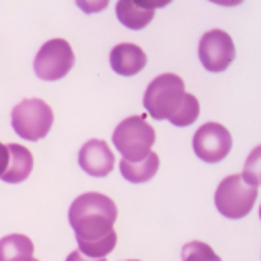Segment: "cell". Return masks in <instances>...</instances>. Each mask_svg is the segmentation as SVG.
Returning a JSON list of instances; mask_svg holds the SVG:
<instances>
[{
    "instance_id": "obj_1",
    "label": "cell",
    "mask_w": 261,
    "mask_h": 261,
    "mask_svg": "<svg viewBox=\"0 0 261 261\" xmlns=\"http://www.w3.org/2000/svg\"><path fill=\"white\" fill-rule=\"evenodd\" d=\"M117 214L115 202L103 193H84L73 200L68 220L84 254L98 259L113 251L117 244L113 230Z\"/></svg>"
},
{
    "instance_id": "obj_2",
    "label": "cell",
    "mask_w": 261,
    "mask_h": 261,
    "mask_svg": "<svg viewBox=\"0 0 261 261\" xmlns=\"http://www.w3.org/2000/svg\"><path fill=\"white\" fill-rule=\"evenodd\" d=\"M258 185L259 178L247 174H231L218 185L214 204L218 211L230 220H241L251 213L252 205L258 199Z\"/></svg>"
},
{
    "instance_id": "obj_3",
    "label": "cell",
    "mask_w": 261,
    "mask_h": 261,
    "mask_svg": "<svg viewBox=\"0 0 261 261\" xmlns=\"http://www.w3.org/2000/svg\"><path fill=\"white\" fill-rule=\"evenodd\" d=\"M185 82L174 73H164L155 77L145 91V108L155 120H169L183 103Z\"/></svg>"
},
{
    "instance_id": "obj_4",
    "label": "cell",
    "mask_w": 261,
    "mask_h": 261,
    "mask_svg": "<svg viewBox=\"0 0 261 261\" xmlns=\"http://www.w3.org/2000/svg\"><path fill=\"white\" fill-rule=\"evenodd\" d=\"M155 143L153 127L141 117H127L117 125L113 133V145L122 159L138 162L150 153Z\"/></svg>"
},
{
    "instance_id": "obj_5",
    "label": "cell",
    "mask_w": 261,
    "mask_h": 261,
    "mask_svg": "<svg viewBox=\"0 0 261 261\" xmlns=\"http://www.w3.org/2000/svg\"><path fill=\"white\" fill-rule=\"evenodd\" d=\"M12 127L27 141H39L49 134L54 113L45 101L32 98L23 99L12 110Z\"/></svg>"
},
{
    "instance_id": "obj_6",
    "label": "cell",
    "mask_w": 261,
    "mask_h": 261,
    "mask_svg": "<svg viewBox=\"0 0 261 261\" xmlns=\"http://www.w3.org/2000/svg\"><path fill=\"white\" fill-rule=\"evenodd\" d=\"M75 63V54L70 44L63 39H53L45 42L37 53L33 61V70L42 81H60L68 75Z\"/></svg>"
},
{
    "instance_id": "obj_7",
    "label": "cell",
    "mask_w": 261,
    "mask_h": 261,
    "mask_svg": "<svg viewBox=\"0 0 261 261\" xmlns=\"http://www.w3.org/2000/svg\"><path fill=\"white\" fill-rule=\"evenodd\" d=\"M231 134L225 125L218 122H207L200 125L193 136V151L199 159L209 164L223 161L231 150Z\"/></svg>"
},
{
    "instance_id": "obj_8",
    "label": "cell",
    "mask_w": 261,
    "mask_h": 261,
    "mask_svg": "<svg viewBox=\"0 0 261 261\" xmlns=\"http://www.w3.org/2000/svg\"><path fill=\"white\" fill-rule=\"evenodd\" d=\"M199 58L204 68L213 73L225 71L235 60V45L231 37L223 30H211L199 42Z\"/></svg>"
},
{
    "instance_id": "obj_9",
    "label": "cell",
    "mask_w": 261,
    "mask_h": 261,
    "mask_svg": "<svg viewBox=\"0 0 261 261\" xmlns=\"http://www.w3.org/2000/svg\"><path fill=\"white\" fill-rule=\"evenodd\" d=\"M79 166L89 176L105 178L110 174L115 166V157L107 141L89 140L79 151Z\"/></svg>"
},
{
    "instance_id": "obj_10",
    "label": "cell",
    "mask_w": 261,
    "mask_h": 261,
    "mask_svg": "<svg viewBox=\"0 0 261 261\" xmlns=\"http://www.w3.org/2000/svg\"><path fill=\"white\" fill-rule=\"evenodd\" d=\"M167 6V2H145V0H120L117 2V18L130 30H143L148 27L157 7Z\"/></svg>"
},
{
    "instance_id": "obj_11",
    "label": "cell",
    "mask_w": 261,
    "mask_h": 261,
    "mask_svg": "<svg viewBox=\"0 0 261 261\" xmlns=\"http://www.w3.org/2000/svg\"><path fill=\"white\" fill-rule=\"evenodd\" d=\"M110 65L115 73L133 77L146 66V54L136 44H119L110 53Z\"/></svg>"
},
{
    "instance_id": "obj_12",
    "label": "cell",
    "mask_w": 261,
    "mask_h": 261,
    "mask_svg": "<svg viewBox=\"0 0 261 261\" xmlns=\"http://www.w3.org/2000/svg\"><path fill=\"white\" fill-rule=\"evenodd\" d=\"M7 150H9V162H7L6 171L0 174V179L11 185L21 183L30 176L33 169V155L28 148L14 145V143L7 146Z\"/></svg>"
},
{
    "instance_id": "obj_13",
    "label": "cell",
    "mask_w": 261,
    "mask_h": 261,
    "mask_svg": "<svg viewBox=\"0 0 261 261\" xmlns=\"http://www.w3.org/2000/svg\"><path fill=\"white\" fill-rule=\"evenodd\" d=\"M161 161H159V155L150 151L145 159L138 162H130L122 159L120 161V172L125 179L130 183H146L155 176V172L159 171Z\"/></svg>"
},
{
    "instance_id": "obj_14",
    "label": "cell",
    "mask_w": 261,
    "mask_h": 261,
    "mask_svg": "<svg viewBox=\"0 0 261 261\" xmlns=\"http://www.w3.org/2000/svg\"><path fill=\"white\" fill-rule=\"evenodd\" d=\"M33 242L27 235L12 233L0 239V261H32Z\"/></svg>"
},
{
    "instance_id": "obj_15",
    "label": "cell",
    "mask_w": 261,
    "mask_h": 261,
    "mask_svg": "<svg viewBox=\"0 0 261 261\" xmlns=\"http://www.w3.org/2000/svg\"><path fill=\"white\" fill-rule=\"evenodd\" d=\"M199 113H200L199 99L193 94H185L183 103L178 108V112L169 119V122L172 125H176V127H187V125L193 124V122L199 119Z\"/></svg>"
},
{
    "instance_id": "obj_16",
    "label": "cell",
    "mask_w": 261,
    "mask_h": 261,
    "mask_svg": "<svg viewBox=\"0 0 261 261\" xmlns=\"http://www.w3.org/2000/svg\"><path fill=\"white\" fill-rule=\"evenodd\" d=\"M183 259H220L209 246L202 242H190L183 247Z\"/></svg>"
},
{
    "instance_id": "obj_17",
    "label": "cell",
    "mask_w": 261,
    "mask_h": 261,
    "mask_svg": "<svg viewBox=\"0 0 261 261\" xmlns=\"http://www.w3.org/2000/svg\"><path fill=\"white\" fill-rule=\"evenodd\" d=\"M7 162H9V150H7L6 145H2V143H0V174L6 171Z\"/></svg>"
}]
</instances>
